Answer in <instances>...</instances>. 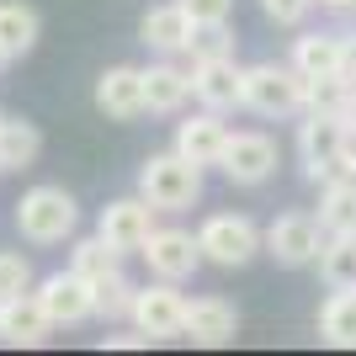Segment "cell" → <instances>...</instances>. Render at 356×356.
Masks as SVG:
<instances>
[{
	"label": "cell",
	"mask_w": 356,
	"mask_h": 356,
	"mask_svg": "<svg viewBox=\"0 0 356 356\" xmlns=\"http://www.w3.org/2000/svg\"><path fill=\"white\" fill-rule=\"evenodd\" d=\"M138 192L154 202L160 213H181L202 197V165H192L181 149H165V154H149L138 165Z\"/></svg>",
	"instance_id": "obj_1"
},
{
	"label": "cell",
	"mask_w": 356,
	"mask_h": 356,
	"mask_svg": "<svg viewBox=\"0 0 356 356\" xmlns=\"http://www.w3.org/2000/svg\"><path fill=\"white\" fill-rule=\"evenodd\" d=\"M74 223H80V208L64 186H32L16 202V229L32 245H59V239L74 234Z\"/></svg>",
	"instance_id": "obj_2"
},
{
	"label": "cell",
	"mask_w": 356,
	"mask_h": 356,
	"mask_svg": "<svg viewBox=\"0 0 356 356\" xmlns=\"http://www.w3.org/2000/svg\"><path fill=\"white\" fill-rule=\"evenodd\" d=\"M303 96H309V80L293 64H250L245 70V106L255 118H293L309 106Z\"/></svg>",
	"instance_id": "obj_3"
},
{
	"label": "cell",
	"mask_w": 356,
	"mask_h": 356,
	"mask_svg": "<svg viewBox=\"0 0 356 356\" xmlns=\"http://www.w3.org/2000/svg\"><path fill=\"white\" fill-rule=\"evenodd\" d=\"M197 245H202V255H208L213 266L234 271L266 245V234H261L245 213H213V218H202V229H197Z\"/></svg>",
	"instance_id": "obj_4"
},
{
	"label": "cell",
	"mask_w": 356,
	"mask_h": 356,
	"mask_svg": "<svg viewBox=\"0 0 356 356\" xmlns=\"http://www.w3.org/2000/svg\"><path fill=\"white\" fill-rule=\"evenodd\" d=\"M325 223L309 218V213H282V218L266 229V255L277 266H314L319 250H325Z\"/></svg>",
	"instance_id": "obj_5"
},
{
	"label": "cell",
	"mask_w": 356,
	"mask_h": 356,
	"mask_svg": "<svg viewBox=\"0 0 356 356\" xmlns=\"http://www.w3.org/2000/svg\"><path fill=\"white\" fill-rule=\"evenodd\" d=\"M128 319L144 330L149 341H176V335H186V298L176 293V282H165V277H160V282L138 287Z\"/></svg>",
	"instance_id": "obj_6"
},
{
	"label": "cell",
	"mask_w": 356,
	"mask_h": 356,
	"mask_svg": "<svg viewBox=\"0 0 356 356\" xmlns=\"http://www.w3.org/2000/svg\"><path fill=\"white\" fill-rule=\"evenodd\" d=\"M154 213H160V208H154L144 192H138V197H118V202H106V208H102L96 234H102L112 250L134 255V250H144V239L154 234Z\"/></svg>",
	"instance_id": "obj_7"
},
{
	"label": "cell",
	"mask_w": 356,
	"mask_h": 356,
	"mask_svg": "<svg viewBox=\"0 0 356 356\" xmlns=\"http://www.w3.org/2000/svg\"><path fill=\"white\" fill-rule=\"evenodd\" d=\"M351 144V122L346 112H309V122L298 128V160H303V176L319 181L325 165Z\"/></svg>",
	"instance_id": "obj_8"
},
{
	"label": "cell",
	"mask_w": 356,
	"mask_h": 356,
	"mask_svg": "<svg viewBox=\"0 0 356 356\" xmlns=\"http://www.w3.org/2000/svg\"><path fill=\"white\" fill-rule=\"evenodd\" d=\"M149 261V271L154 277H165V282H186L208 255H202V245H197V234H186V229H154V234L144 239V250H138Z\"/></svg>",
	"instance_id": "obj_9"
},
{
	"label": "cell",
	"mask_w": 356,
	"mask_h": 356,
	"mask_svg": "<svg viewBox=\"0 0 356 356\" xmlns=\"http://www.w3.org/2000/svg\"><path fill=\"white\" fill-rule=\"evenodd\" d=\"M38 303L48 309L54 330L96 319V293H90V282L80 271H54V277H43V282H38Z\"/></svg>",
	"instance_id": "obj_10"
},
{
	"label": "cell",
	"mask_w": 356,
	"mask_h": 356,
	"mask_svg": "<svg viewBox=\"0 0 356 356\" xmlns=\"http://www.w3.org/2000/svg\"><path fill=\"white\" fill-rule=\"evenodd\" d=\"M218 170L234 181V186H261V181H271V170H277V144H271L266 134H229Z\"/></svg>",
	"instance_id": "obj_11"
},
{
	"label": "cell",
	"mask_w": 356,
	"mask_h": 356,
	"mask_svg": "<svg viewBox=\"0 0 356 356\" xmlns=\"http://www.w3.org/2000/svg\"><path fill=\"white\" fill-rule=\"evenodd\" d=\"M192 96L213 112H229V106H245V70L234 64V54L223 59H202L192 64Z\"/></svg>",
	"instance_id": "obj_12"
},
{
	"label": "cell",
	"mask_w": 356,
	"mask_h": 356,
	"mask_svg": "<svg viewBox=\"0 0 356 356\" xmlns=\"http://www.w3.org/2000/svg\"><path fill=\"white\" fill-rule=\"evenodd\" d=\"M96 106H102L112 122H134L149 112L144 102V70H134V64H112V70L96 80Z\"/></svg>",
	"instance_id": "obj_13"
},
{
	"label": "cell",
	"mask_w": 356,
	"mask_h": 356,
	"mask_svg": "<svg viewBox=\"0 0 356 356\" xmlns=\"http://www.w3.org/2000/svg\"><path fill=\"white\" fill-rule=\"evenodd\" d=\"M54 319L48 309L38 303V293H16V298H0V341L6 346H43Z\"/></svg>",
	"instance_id": "obj_14"
},
{
	"label": "cell",
	"mask_w": 356,
	"mask_h": 356,
	"mask_svg": "<svg viewBox=\"0 0 356 356\" xmlns=\"http://www.w3.org/2000/svg\"><path fill=\"white\" fill-rule=\"evenodd\" d=\"M223 144H229V128H223V118L213 112V106H202L197 118L176 122V149L192 165H218L223 160Z\"/></svg>",
	"instance_id": "obj_15"
},
{
	"label": "cell",
	"mask_w": 356,
	"mask_h": 356,
	"mask_svg": "<svg viewBox=\"0 0 356 356\" xmlns=\"http://www.w3.org/2000/svg\"><path fill=\"white\" fill-rule=\"evenodd\" d=\"M234 335H239L234 303H223V298H192V303H186V341H197V346H229Z\"/></svg>",
	"instance_id": "obj_16"
},
{
	"label": "cell",
	"mask_w": 356,
	"mask_h": 356,
	"mask_svg": "<svg viewBox=\"0 0 356 356\" xmlns=\"http://www.w3.org/2000/svg\"><path fill=\"white\" fill-rule=\"evenodd\" d=\"M138 38L160 54H186V38H192V16L181 11V0L170 6H149L144 22H138Z\"/></svg>",
	"instance_id": "obj_17"
},
{
	"label": "cell",
	"mask_w": 356,
	"mask_h": 356,
	"mask_svg": "<svg viewBox=\"0 0 356 356\" xmlns=\"http://www.w3.org/2000/svg\"><path fill=\"white\" fill-rule=\"evenodd\" d=\"M341 54H346L341 32H303V38H293V70L303 74V80L341 74Z\"/></svg>",
	"instance_id": "obj_18"
},
{
	"label": "cell",
	"mask_w": 356,
	"mask_h": 356,
	"mask_svg": "<svg viewBox=\"0 0 356 356\" xmlns=\"http://www.w3.org/2000/svg\"><path fill=\"white\" fill-rule=\"evenodd\" d=\"M186 96H192V70H176V64H149V70H144V102H149V112L170 118V112L186 106Z\"/></svg>",
	"instance_id": "obj_19"
},
{
	"label": "cell",
	"mask_w": 356,
	"mask_h": 356,
	"mask_svg": "<svg viewBox=\"0 0 356 356\" xmlns=\"http://www.w3.org/2000/svg\"><path fill=\"white\" fill-rule=\"evenodd\" d=\"M319 335L341 351H356V287H335V298L319 309Z\"/></svg>",
	"instance_id": "obj_20"
},
{
	"label": "cell",
	"mask_w": 356,
	"mask_h": 356,
	"mask_svg": "<svg viewBox=\"0 0 356 356\" xmlns=\"http://www.w3.org/2000/svg\"><path fill=\"white\" fill-rule=\"evenodd\" d=\"M38 43V11L22 6V0H0V48L6 59H22Z\"/></svg>",
	"instance_id": "obj_21"
},
{
	"label": "cell",
	"mask_w": 356,
	"mask_h": 356,
	"mask_svg": "<svg viewBox=\"0 0 356 356\" xmlns=\"http://www.w3.org/2000/svg\"><path fill=\"white\" fill-rule=\"evenodd\" d=\"M38 149H43V134H38L32 122L0 118V170H27V165L38 160Z\"/></svg>",
	"instance_id": "obj_22"
},
{
	"label": "cell",
	"mask_w": 356,
	"mask_h": 356,
	"mask_svg": "<svg viewBox=\"0 0 356 356\" xmlns=\"http://www.w3.org/2000/svg\"><path fill=\"white\" fill-rule=\"evenodd\" d=\"M319 223H325V234H356V181H325Z\"/></svg>",
	"instance_id": "obj_23"
},
{
	"label": "cell",
	"mask_w": 356,
	"mask_h": 356,
	"mask_svg": "<svg viewBox=\"0 0 356 356\" xmlns=\"http://www.w3.org/2000/svg\"><path fill=\"white\" fill-rule=\"evenodd\" d=\"M118 261H122V250H112V245H106L102 234H90V239H74V250H70V271H80L86 282H102V277L122 271Z\"/></svg>",
	"instance_id": "obj_24"
},
{
	"label": "cell",
	"mask_w": 356,
	"mask_h": 356,
	"mask_svg": "<svg viewBox=\"0 0 356 356\" xmlns=\"http://www.w3.org/2000/svg\"><path fill=\"white\" fill-rule=\"evenodd\" d=\"M319 277L330 287H356V234H330L319 250Z\"/></svg>",
	"instance_id": "obj_25"
},
{
	"label": "cell",
	"mask_w": 356,
	"mask_h": 356,
	"mask_svg": "<svg viewBox=\"0 0 356 356\" xmlns=\"http://www.w3.org/2000/svg\"><path fill=\"white\" fill-rule=\"evenodd\" d=\"M90 293H96V319H122V314H134L138 287L128 282L122 271H112V277H102V282H90Z\"/></svg>",
	"instance_id": "obj_26"
},
{
	"label": "cell",
	"mask_w": 356,
	"mask_h": 356,
	"mask_svg": "<svg viewBox=\"0 0 356 356\" xmlns=\"http://www.w3.org/2000/svg\"><path fill=\"white\" fill-rule=\"evenodd\" d=\"M234 54V38H229V22H197L192 38H186V59L202 64V59H223Z\"/></svg>",
	"instance_id": "obj_27"
},
{
	"label": "cell",
	"mask_w": 356,
	"mask_h": 356,
	"mask_svg": "<svg viewBox=\"0 0 356 356\" xmlns=\"http://www.w3.org/2000/svg\"><path fill=\"white\" fill-rule=\"evenodd\" d=\"M351 96L356 90L346 86L341 74H319V80H309V96H303V102H309V112H346Z\"/></svg>",
	"instance_id": "obj_28"
},
{
	"label": "cell",
	"mask_w": 356,
	"mask_h": 356,
	"mask_svg": "<svg viewBox=\"0 0 356 356\" xmlns=\"http://www.w3.org/2000/svg\"><path fill=\"white\" fill-rule=\"evenodd\" d=\"M27 287H32V266H27V255L0 250V298H16V293H27Z\"/></svg>",
	"instance_id": "obj_29"
},
{
	"label": "cell",
	"mask_w": 356,
	"mask_h": 356,
	"mask_svg": "<svg viewBox=\"0 0 356 356\" xmlns=\"http://www.w3.org/2000/svg\"><path fill=\"white\" fill-rule=\"evenodd\" d=\"M309 6L314 0H261V11H266L277 27H298V22L309 16Z\"/></svg>",
	"instance_id": "obj_30"
},
{
	"label": "cell",
	"mask_w": 356,
	"mask_h": 356,
	"mask_svg": "<svg viewBox=\"0 0 356 356\" xmlns=\"http://www.w3.org/2000/svg\"><path fill=\"white\" fill-rule=\"evenodd\" d=\"M181 11L197 22H229V11H234V0H181Z\"/></svg>",
	"instance_id": "obj_31"
},
{
	"label": "cell",
	"mask_w": 356,
	"mask_h": 356,
	"mask_svg": "<svg viewBox=\"0 0 356 356\" xmlns=\"http://www.w3.org/2000/svg\"><path fill=\"white\" fill-rule=\"evenodd\" d=\"M319 181H356V138H351V144H346L341 154L325 165V176H319Z\"/></svg>",
	"instance_id": "obj_32"
},
{
	"label": "cell",
	"mask_w": 356,
	"mask_h": 356,
	"mask_svg": "<svg viewBox=\"0 0 356 356\" xmlns=\"http://www.w3.org/2000/svg\"><path fill=\"white\" fill-rule=\"evenodd\" d=\"M341 80L356 90V38H346V54H341Z\"/></svg>",
	"instance_id": "obj_33"
},
{
	"label": "cell",
	"mask_w": 356,
	"mask_h": 356,
	"mask_svg": "<svg viewBox=\"0 0 356 356\" xmlns=\"http://www.w3.org/2000/svg\"><path fill=\"white\" fill-rule=\"evenodd\" d=\"M102 346H112V351H138V346H149V335L138 330V335H106Z\"/></svg>",
	"instance_id": "obj_34"
},
{
	"label": "cell",
	"mask_w": 356,
	"mask_h": 356,
	"mask_svg": "<svg viewBox=\"0 0 356 356\" xmlns=\"http://www.w3.org/2000/svg\"><path fill=\"white\" fill-rule=\"evenodd\" d=\"M319 6H330V11H356V0H319Z\"/></svg>",
	"instance_id": "obj_35"
},
{
	"label": "cell",
	"mask_w": 356,
	"mask_h": 356,
	"mask_svg": "<svg viewBox=\"0 0 356 356\" xmlns=\"http://www.w3.org/2000/svg\"><path fill=\"white\" fill-rule=\"evenodd\" d=\"M346 122H351V138H356V96H351V106H346Z\"/></svg>",
	"instance_id": "obj_36"
},
{
	"label": "cell",
	"mask_w": 356,
	"mask_h": 356,
	"mask_svg": "<svg viewBox=\"0 0 356 356\" xmlns=\"http://www.w3.org/2000/svg\"><path fill=\"white\" fill-rule=\"evenodd\" d=\"M0 70H6V48H0Z\"/></svg>",
	"instance_id": "obj_37"
}]
</instances>
